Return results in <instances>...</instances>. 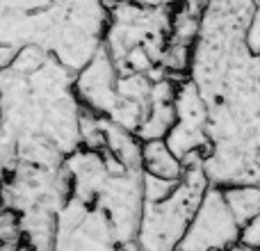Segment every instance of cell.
Segmentation results:
<instances>
[{
	"label": "cell",
	"mask_w": 260,
	"mask_h": 251,
	"mask_svg": "<svg viewBox=\"0 0 260 251\" xmlns=\"http://www.w3.org/2000/svg\"><path fill=\"white\" fill-rule=\"evenodd\" d=\"M201 162L185 165L183 178L174 192L155 203H144L135 247L137 251H178V244L187 231L192 215L208 187Z\"/></svg>",
	"instance_id": "cell-1"
},
{
	"label": "cell",
	"mask_w": 260,
	"mask_h": 251,
	"mask_svg": "<svg viewBox=\"0 0 260 251\" xmlns=\"http://www.w3.org/2000/svg\"><path fill=\"white\" fill-rule=\"evenodd\" d=\"M171 7H146L133 0L108 3V25L103 48L112 62L121 64L135 53H144L160 67V57L169 41Z\"/></svg>",
	"instance_id": "cell-2"
},
{
	"label": "cell",
	"mask_w": 260,
	"mask_h": 251,
	"mask_svg": "<svg viewBox=\"0 0 260 251\" xmlns=\"http://www.w3.org/2000/svg\"><path fill=\"white\" fill-rule=\"evenodd\" d=\"M242 226L224 201L221 187L208 185L192 215L178 251H226L240 244Z\"/></svg>",
	"instance_id": "cell-3"
},
{
	"label": "cell",
	"mask_w": 260,
	"mask_h": 251,
	"mask_svg": "<svg viewBox=\"0 0 260 251\" xmlns=\"http://www.w3.org/2000/svg\"><path fill=\"white\" fill-rule=\"evenodd\" d=\"M142 169H121L110 174L103 190L99 192L94 206L108 215L110 226L119 244H135L144 210V187Z\"/></svg>",
	"instance_id": "cell-4"
},
{
	"label": "cell",
	"mask_w": 260,
	"mask_h": 251,
	"mask_svg": "<svg viewBox=\"0 0 260 251\" xmlns=\"http://www.w3.org/2000/svg\"><path fill=\"white\" fill-rule=\"evenodd\" d=\"M174 108L176 121L165 142L183 160V165L201 162L208 148V103L187 78H183L176 87Z\"/></svg>",
	"instance_id": "cell-5"
},
{
	"label": "cell",
	"mask_w": 260,
	"mask_h": 251,
	"mask_svg": "<svg viewBox=\"0 0 260 251\" xmlns=\"http://www.w3.org/2000/svg\"><path fill=\"white\" fill-rule=\"evenodd\" d=\"M117 78V64L112 62L108 50L101 48L80 71L73 73V91L85 110L108 119L119 105Z\"/></svg>",
	"instance_id": "cell-6"
},
{
	"label": "cell",
	"mask_w": 260,
	"mask_h": 251,
	"mask_svg": "<svg viewBox=\"0 0 260 251\" xmlns=\"http://www.w3.org/2000/svg\"><path fill=\"white\" fill-rule=\"evenodd\" d=\"M62 167L69 176V183H71V197L85 203L96 201L105 180L112 174L105 151H94V148L85 146H78L76 151L64 155Z\"/></svg>",
	"instance_id": "cell-7"
},
{
	"label": "cell",
	"mask_w": 260,
	"mask_h": 251,
	"mask_svg": "<svg viewBox=\"0 0 260 251\" xmlns=\"http://www.w3.org/2000/svg\"><path fill=\"white\" fill-rule=\"evenodd\" d=\"M57 3L59 0H0V46L12 48L18 25L27 18L44 14Z\"/></svg>",
	"instance_id": "cell-8"
},
{
	"label": "cell",
	"mask_w": 260,
	"mask_h": 251,
	"mask_svg": "<svg viewBox=\"0 0 260 251\" xmlns=\"http://www.w3.org/2000/svg\"><path fill=\"white\" fill-rule=\"evenodd\" d=\"M142 171L157 178L180 180L185 165L165 139H148V142H142Z\"/></svg>",
	"instance_id": "cell-9"
},
{
	"label": "cell",
	"mask_w": 260,
	"mask_h": 251,
	"mask_svg": "<svg viewBox=\"0 0 260 251\" xmlns=\"http://www.w3.org/2000/svg\"><path fill=\"white\" fill-rule=\"evenodd\" d=\"M103 137L105 148L112 158H117L123 167L128 169H142V139L121 125L103 117Z\"/></svg>",
	"instance_id": "cell-10"
},
{
	"label": "cell",
	"mask_w": 260,
	"mask_h": 251,
	"mask_svg": "<svg viewBox=\"0 0 260 251\" xmlns=\"http://www.w3.org/2000/svg\"><path fill=\"white\" fill-rule=\"evenodd\" d=\"M221 194L240 226H244L260 212V185H229L221 187Z\"/></svg>",
	"instance_id": "cell-11"
},
{
	"label": "cell",
	"mask_w": 260,
	"mask_h": 251,
	"mask_svg": "<svg viewBox=\"0 0 260 251\" xmlns=\"http://www.w3.org/2000/svg\"><path fill=\"white\" fill-rule=\"evenodd\" d=\"M176 183L178 180H167V178H157V176H151L144 171L142 176V187H144V201L146 203H155L167 199L171 192H174Z\"/></svg>",
	"instance_id": "cell-12"
},
{
	"label": "cell",
	"mask_w": 260,
	"mask_h": 251,
	"mask_svg": "<svg viewBox=\"0 0 260 251\" xmlns=\"http://www.w3.org/2000/svg\"><path fill=\"white\" fill-rule=\"evenodd\" d=\"M12 55H14L12 48H7V46H0V69L7 67L9 59H12Z\"/></svg>",
	"instance_id": "cell-13"
},
{
	"label": "cell",
	"mask_w": 260,
	"mask_h": 251,
	"mask_svg": "<svg viewBox=\"0 0 260 251\" xmlns=\"http://www.w3.org/2000/svg\"><path fill=\"white\" fill-rule=\"evenodd\" d=\"M0 178H3V174H0Z\"/></svg>",
	"instance_id": "cell-14"
}]
</instances>
